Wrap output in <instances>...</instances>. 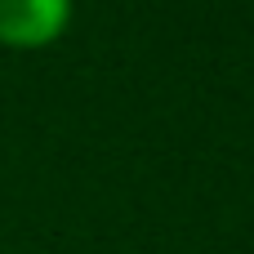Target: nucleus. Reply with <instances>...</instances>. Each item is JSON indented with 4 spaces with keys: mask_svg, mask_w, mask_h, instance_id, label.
Masks as SVG:
<instances>
[{
    "mask_svg": "<svg viewBox=\"0 0 254 254\" xmlns=\"http://www.w3.org/2000/svg\"><path fill=\"white\" fill-rule=\"evenodd\" d=\"M71 22V0H0V45L45 49Z\"/></svg>",
    "mask_w": 254,
    "mask_h": 254,
    "instance_id": "1",
    "label": "nucleus"
}]
</instances>
